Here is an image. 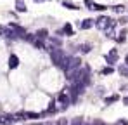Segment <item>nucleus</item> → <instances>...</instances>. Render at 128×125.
Returning <instances> with one entry per match:
<instances>
[{"mask_svg": "<svg viewBox=\"0 0 128 125\" xmlns=\"http://www.w3.org/2000/svg\"><path fill=\"white\" fill-rule=\"evenodd\" d=\"M92 9H95V11H104V9H107V7H106V5H102V4H94Z\"/></svg>", "mask_w": 128, "mask_h": 125, "instance_id": "f3484780", "label": "nucleus"}, {"mask_svg": "<svg viewBox=\"0 0 128 125\" xmlns=\"http://www.w3.org/2000/svg\"><path fill=\"white\" fill-rule=\"evenodd\" d=\"M112 11H114V12H123V11H125V5H114Z\"/></svg>", "mask_w": 128, "mask_h": 125, "instance_id": "a211bd4d", "label": "nucleus"}, {"mask_svg": "<svg viewBox=\"0 0 128 125\" xmlns=\"http://www.w3.org/2000/svg\"><path fill=\"white\" fill-rule=\"evenodd\" d=\"M33 45H35L36 49H45V45H43V42H42V40H36V38H35V42H33Z\"/></svg>", "mask_w": 128, "mask_h": 125, "instance_id": "2eb2a0df", "label": "nucleus"}, {"mask_svg": "<svg viewBox=\"0 0 128 125\" xmlns=\"http://www.w3.org/2000/svg\"><path fill=\"white\" fill-rule=\"evenodd\" d=\"M80 57H66V61H64L62 68L64 71H66V75H69V73H73L74 70H78L80 68Z\"/></svg>", "mask_w": 128, "mask_h": 125, "instance_id": "f03ea898", "label": "nucleus"}, {"mask_svg": "<svg viewBox=\"0 0 128 125\" xmlns=\"http://www.w3.org/2000/svg\"><path fill=\"white\" fill-rule=\"evenodd\" d=\"M120 75H123V77H128V66L126 64H123V66H120Z\"/></svg>", "mask_w": 128, "mask_h": 125, "instance_id": "ddd939ff", "label": "nucleus"}, {"mask_svg": "<svg viewBox=\"0 0 128 125\" xmlns=\"http://www.w3.org/2000/svg\"><path fill=\"white\" fill-rule=\"evenodd\" d=\"M125 62H126V66H128V54H126V57H125Z\"/></svg>", "mask_w": 128, "mask_h": 125, "instance_id": "5701e85b", "label": "nucleus"}, {"mask_svg": "<svg viewBox=\"0 0 128 125\" xmlns=\"http://www.w3.org/2000/svg\"><path fill=\"white\" fill-rule=\"evenodd\" d=\"M116 59H118V52H116V49H112V50L106 56V61H107L109 66H112V64L116 62Z\"/></svg>", "mask_w": 128, "mask_h": 125, "instance_id": "20e7f679", "label": "nucleus"}, {"mask_svg": "<svg viewBox=\"0 0 128 125\" xmlns=\"http://www.w3.org/2000/svg\"><path fill=\"white\" fill-rule=\"evenodd\" d=\"M92 125H107V123H104L102 120H94V122H92Z\"/></svg>", "mask_w": 128, "mask_h": 125, "instance_id": "4be33fe9", "label": "nucleus"}, {"mask_svg": "<svg viewBox=\"0 0 128 125\" xmlns=\"http://www.w3.org/2000/svg\"><path fill=\"white\" fill-rule=\"evenodd\" d=\"M16 9H18L19 12H26V5H24L22 0H18V2H16Z\"/></svg>", "mask_w": 128, "mask_h": 125, "instance_id": "9b49d317", "label": "nucleus"}, {"mask_svg": "<svg viewBox=\"0 0 128 125\" xmlns=\"http://www.w3.org/2000/svg\"><path fill=\"white\" fill-rule=\"evenodd\" d=\"M0 35H2V33H0Z\"/></svg>", "mask_w": 128, "mask_h": 125, "instance_id": "a878e982", "label": "nucleus"}, {"mask_svg": "<svg viewBox=\"0 0 128 125\" xmlns=\"http://www.w3.org/2000/svg\"><path fill=\"white\" fill-rule=\"evenodd\" d=\"M78 26H80L82 30H88V28H92V26H94V19H83Z\"/></svg>", "mask_w": 128, "mask_h": 125, "instance_id": "0eeeda50", "label": "nucleus"}, {"mask_svg": "<svg viewBox=\"0 0 128 125\" xmlns=\"http://www.w3.org/2000/svg\"><path fill=\"white\" fill-rule=\"evenodd\" d=\"M118 99H120L118 96H111V97H107V99H106V103H107V104H109V103H116Z\"/></svg>", "mask_w": 128, "mask_h": 125, "instance_id": "6ab92c4d", "label": "nucleus"}, {"mask_svg": "<svg viewBox=\"0 0 128 125\" xmlns=\"http://www.w3.org/2000/svg\"><path fill=\"white\" fill-rule=\"evenodd\" d=\"M80 50H82L83 54H86V52H90V45H88V43H83V45L80 47Z\"/></svg>", "mask_w": 128, "mask_h": 125, "instance_id": "dca6fc26", "label": "nucleus"}, {"mask_svg": "<svg viewBox=\"0 0 128 125\" xmlns=\"http://www.w3.org/2000/svg\"><path fill=\"white\" fill-rule=\"evenodd\" d=\"M61 33H68V35H73V28H71V24H66L62 28V31Z\"/></svg>", "mask_w": 128, "mask_h": 125, "instance_id": "4468645a", "label": "nucleus"}, {"mask_svg": "<svg viewBox=\"0 0 128 125\" xmlns=\"http://www.w3.org/2000/svg\"><path fill=\"white\" fill-rule=\"evenodd\" d=\"M36 2H40V0H36Z\"/></svg>", "mask_w": 128, "mask_h": 125, "instance_id": "393cba45", "label": "nucleus"}, {"mask_svg": "<svg viewBox=\"0 0 128 125\" xmlns=\"http://www.w3.org/2000/svg\"><path fill=\"white\" fill-rule=\"evenodd\" d=\"M18 66H19V57H18L16 54H10V57H9V68L14 70V68H18Z\"/></svg>", "mask_w": 128, "mask_h": 125, "instance_id": "39448f33", "label": "nucleus"}, {"mask_svg": "<svg viewBox=\"0 0 128 125\" xmlns=\"http://www.w3.org/2000/svg\"><path fill=\"white\" fill-rule=\"evenodd\" d=\"M125 103H126V104H128V97H126V99H125Z\"/></svg>", "mask_w": 128, "mask_h": 125, "instance_id": "b1692460", "label": "nucleus"}, {"mask_svg": "<svg viewBox=\"0 0 128 125\" xmlns=\"http://www.w3.org/2000/svg\"><path fill=\"white\" fill-rule=\"evenodd\" d=\"M109 73H112V68H111V66H107V68L102 70V75H109Z\"/></svg>", "mask_w": 128, "mask_h": 125, "instance_id": "aec40b11", "label": "nucleus"}, {"mask_svg": "<svg viewBox=\"0 0 128 125\" xmlns=\"http://www.w3.org/2000/svg\"><path fill=\"white\" fill-rule=\"evenodd\" d=\"M48 52H50V57H52V62L56 64V66H62L64 61H66V54H64L62 49H57V47H50L48 49Z\"/></svg>", "mask_w": 128, "mask_h": 125, "instance_id": "f257e3e1", "label": "nucleus"}, {"mask_svg": "<svg viewBox=\"0 0 128 125\" xmlns=\"http://www.w3.org/2000/svg\"><path fill=\"white\" fill-rule=\"evenodd\" d=\"M24 116H26V118H31V120L40 118V115H38V113H33V111H26V113H24Z\"/></svg>", "mask_w": 128, "mask_h": 125, "instance_id": "f8f14e48", "label": "nucleus"}, {"mask_svg": "<svg viewBox=\"0 0 128 125\" xmlns=\"http://www.w3.org/2000/svg\"><path fill=\"white\" fill-rule=\"evenodd\" d=\"M95 26H97L99 30H104V31H106V30H109V28H111V26H114V23H112V19H111V18L100 16L99 19L95 21Z\"/></svg>", "mask_w": 128, "mask_h": 125, "instance_id": "7ed1b4c3", "label": "nucleus"}, {"mask_svg": "<svg viewBox=\"0 0 128 125\" xmlns=\"http://www.w3.org/2000/svg\"><path fill=\"white\" fill-rule=\"evenodd\" d=\"M94 4H95V2H92V0H85V5L88 7V9H92V7H94Z\"/></svg>", "mask_w": 128, "mask_h": 125, "instance_id": "412c9836", "label": "nucleus"}, {"mask_svg": "<svg viewBox=\"0 0 128 125\" xmlns=\"http://www.w3.org/2000/svg\"><path fill=\"white\" fill-rule=\"evenodd\" d=\"M16 122V118H14V115H2L0 116V123H14Z\"/></svg>", "mask_w": 128, "mask_h": 125, "instance_id": "423d86ee", "label": "nucleus"}, {"mask_svg": "<svg viewBox=\"0 0 128 125\" xmlns=\"http://www.w3.org/2000/svg\"><path fill=\"white\" fill-rule=\"evenodd\" d=\"M62 7H66V9H71V11H76V9H80L78 5H74L73 2H68V0H64V2H62Z\"/></svg>", "mask_w": 128, "mask_h": 125, "instance_id": "6e6552de", "label": "nucleus"}, {"mask_svg": "<svg viewBox=\"0 0 128 125\" xmlns=\"http://www.w3.org/2000/svg\"><path fill=\"white\" fill-rule=\"evenodd\" d=\"M35 35H36V40H43V38H47L48 33H47V30H38Z\"/></svg>", "mask_w": 128, "mask_h": 125, "instance_id": "9d476101", "label": "nucleus"}, {"mask_svg": "<svg viewBox=\"0 0 128 125\" xmlns=\"http://www.w3.org/2000/svg\"><path fill=\"white\" fill-rule=\"evenodd\" d=\"M57 99H59L64 106H68V104H69V97H68V94H64V92H61V94H59V97H57Z\"/></svg>", "mask_w": 128, "mask_h": 125, "instance_id": "1a4fd4ad", "label": "nucleus"}]
</instances>
